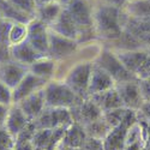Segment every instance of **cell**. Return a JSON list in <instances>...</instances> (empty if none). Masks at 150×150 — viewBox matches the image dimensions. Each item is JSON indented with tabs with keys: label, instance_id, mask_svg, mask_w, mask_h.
Listing matches in <instances>:
<instances>
[{
	"label": "cell",
	"instance_id": "4316f807",
	"mask_svg": "<svg viewBox=\"0 0 150 150\" xmlns=\"http://www.w3.org/2000/svg\"><path fill=\"white\" fill-rule=\"evenodd\" d=\"M36 130L34 121H30L28 126L15 138V150H34L33 138Z\"/></svg>",
	"mask_w": 150,
	"mask_h": 150
},
{
	"label": "cell",
	"instance_id": "f1b7e54d",
	"mask_svg": "<svg viewBox=\"0 0 150 150\" xmlns=\"http://www.w3.org/2000/svg\"><path fill=\"white\" fill-rule=\"evenodd\" d=\"M122 150H143L142 127L138 121L130 129Z\"/></svg>",
	"mask_w": 150,
	"mask_h": 150
},
{
	"label": "cell",
	"instance_id": "3957f363",
	"mask_svg": "<svg viewBox=\"0 0 150 150\" xmlns=\"http://www.w3.org/2000/svg\"><path fill=\"white\" fill-rule=\"evenodd\" d=\"M93 64L90 61H82L74 65L66 74L65 79L62 81L69 88L81 98L88 97V88L91 76Z\"/></svg>",
	"mask_w": 150,
	"mask_h": 150
},
{
	"label": "cell",
	"instance_id": "1f68e13d",
	"mask_svg": "<svg viewBox=\"0 0 150 150\" xmlns=\"http://www.w3.org/2000/svg\"><path fill=\"white\" fill-rule=\"evenodd\" d=\"M8 1L15 7H17L19 11L24 12L25 15L31 17L33 19L35 18L36 8H37L36 4H35V0H8Z\"/></svg>",
	"mask_w": 150,
	"mask_h": 150
},
{
	"label": "cell",
	"instance_id": "f35d334b",
	"mask_svg": "<svg viewBox=\"0 0 150 150\" xmlns=\"http://www.w3.org/2000/svg\"><path fill=\"white\" fill-rule=\"evenodd\" d=\"M138 84L144 102H150V77L145 79H139Z\"/></svg>",
	"mask_w": 150,
	"mask_h": 150
},
{
	"label": "cell",
	"instance_id": "7bdbcfd3",
	"mask_svg": "<svg viewBox=\"0 0 150 150\" xmlns=\"http://www.w3.org/2000/svg\"><path fill=\"white\" fill-rule=\"evenodd\" d=\"M53 1H57V0H35V4H36V7H40V6H42V5L53 3Z\"/></svg>",
	"mask_w": 150,
	"mask_h": 150
},
{
	"label": "cell",
	"instance_id": "2e32d148",
	"mask_svg": "<svg viewBox=\"0 0 150 150\" xmlns=\"http://www.w3.org/2000/svg\"><path fill=\"white\" fill-rule=\"evenodd\" d=\"M115 85L117 84L114 79L106 71H103L101 67H98L96 64H93L91 76H90L89 88H88V97L100 93H103L112 88H115Z\"/></svg>",
	"mask_w": 150,
	"mask_h": 150
},
{
	"label": "cell",
	"instance_id": "7c38bea8",
	"mask_svg": "<svg viewBox=\"0 0 150 150\" xmlns=\"http://www.w3.org/2000/svg\"><path fill=\"white\" fill-rule=\"evenodd\" d=\"M67 127H60V129H41L36 130L34 138H33V145L34 150H55L62 138Z\"/></svg>",
	"mask_w": 150,
	"mask_h": 150
},
{
	"label": "cell",
	"instance_id": "ee69618b",
	"mask_svg": "<svg viewBox=\"0 0 150 150\" xmlns=\"http://www.w3.org/2000/svg\"><path fill=\"white\" fill-rule=\"evenodd\" d=\"M55 150H70V149H67V148H64V146H61V145H59Z\"/></svg>",
	"mask_w": 150,
	"mask_h": 150
},
{
	"label": "cell",
	"instance_id": "d4e9b609",
	"mask_svg": "<svg viewBox=\"0 0 150 150\" xmlns=\"http://www.w3.org/2000/svg\"><path fill=\"white\" fill-rule=\"evenodd\" d=\"M62 8H64V6L60 5L58 1H53V3L42 5V6L36 8L35 18L41 21L42 23H45L46 25L49 28L57 21V18L61 13Z\"/></svg>",
	"mask_w": 150,
	"mask_h": 150
},
{
	"label": "cell",
	"instance_id": "484cf974",
	"mask_svg": "<svg viewBox=\"0 0 150 150\" xmlns=\"http://www.w3.org/2000/svg\"><path fill=\"white\" fill-rule=\"evenodd\" d=\"M0 11H1L3 18L6 21H10L12 23H19V24H28L33 21L31 17L25 15L24 12L19 11L17 7H15L8 0H0Z\"/></svg>",
	"mask_w": 150,
	"mask_h": 150
},
{
	"label": "cell",
	"instance_id": "9a60e30c",
	"mask_svg": "<svg viewBox=\"0 0 150 150\" xmlns=\"http://www.w3.org/2000/svg\"><path fill=\"white\" fill-rule=\"evenodd\" d=\"M49 30L54 31L58 35L67 37V39L76 40L77 42H78V37H79V33H81L77 24L74 23V21L72 19V17L70 16V13L65 7L62 8L61 13L57 18V21L49 27Z\"/></svg>",
	"mask_w": 150,
	"mask_h": 150
},
{
	"label": "cell",
	"instance_id": "30bf717a",
	"mask_svg": "<svg viewBox=\"0 0 150 150\" xmlns=\"http://www.w3.org/2000/svg\"><path fill=\"white\" fill-rule=\"evenodd\" d=\"M70 112H71L73 122H77V124L82 125L83 127L94 122V121H96V120H98L103 115L102 110L98 108V106L90 97H86V98L82 100L78 105L70 108Z\"/></svg>",
	"mask_w": 150,
	"mask_h": 150
},
{
	"label": "cell",
	"instance_id": "603a6c76",
	"mask_svg": "<svg viewBox=\"0 0 150 150\" xmlns=\"http://www.w3.org/2000/svg\"><path fill=\"white\" fill-rule=\"evenodd\" d=\"M125 16L133 19L145 21L150 18V0H127L122 7Z\"/></svg>",
	"mask_w": 150,
	"mask_h": 150
},
{
	"label": "cell",
	"instance_id": "44dd1931",
	"mask_svg": "<svg viewBox=\"0 0 150 150\" xmlns=\"http://www.w3.org/2000/svg\"><path fill=\"white\" fill-rule=\"evenodd\" d=\"M86 133L82 125L77 122H72L70 126L66 129L64 138H62L60 145L67 148L70 150H77L81 149L86 139Z\"/></svg>",
	"mask_w": 150,
	"mask_h": 150
},
{
	"label": "cell",
	"instance_id": "52a82bcc",
	"mask_svg": "<svg viewBox=\"0 0 150 150\" xmlns=\"http://www.w3.org/2000/svg\"><path fill=\"white\" fill-rule=\"evenodd\" d=\"M78 48V42L67 37L55 34L49 30L48 34V57L53 60H64L76 53Z\"/></svg>",
	"mask_w": 150,
	"mask_h": 150
},
{
	"label": "cell",
	"instance_id": "e0dca14e",
	"mask_svg": "<svg viewBox=\"0 0 150 150\" xmlns=\"http://www.w3.org/2000/svg\"><path fill=\"white\" fill-rule=\"evenodd\" d=\"M17 106L23 110V113L27 115V118L30 121L36 120L41 115L43 109L46 108L43 89L36 91V93L31 94L30 96L22 100L19 103H17Z\"/></svg>",
	"mask_w": 150,
	"mask_h": 150
},
{
	"label": "cell",
	"instance_id": "74e56055",
	"mask_svg": "<svg viewBox=\"0 0 150 150\" xmlns=\"http://www.w3.org/2000/svg\"><path fill=\"white\" fill-rule=\"evenodd\" d=\"M150 77V53L148 55V58L145 59V61L142 64V66L139 67V70L136 73V78L137 79H145Z\"/></svg>",
	"mask_w": 150,
	"mask_h": 150
},
{
	"label": "cell",
	"instance_id": "d6986e66",
	"mask_svg": "<svg viewBox=\"0 0 150 150\" xmlns=\"http://www.w3.org/2000/svg\"><path fill=\"white\" fill-rule=\"evenodd\" d=\"M10 52H11L12 60L18 62L21 65L27 66L28 69L35 61L43 58L41 54L37 53L27 41H23L17 45H12L10 47Z\"/></svg>",
	"mask_w": 150,
	"mask_h": 150
},
{
	"label": "cell",
	"instance_id": "9c48e42d",
	"mask_svg": "<svg viewBox=\"0 0 150 150\" xmlns=\"http://www.w3.org/2000/svg\"><path fill=\"white\" fill-rule=\"evenodd\" d=\"M27 42L41 54L42 57H48V34L49 28L41 21L34 18L27 25Z\"/></svg>",
	"mask_w": 150,
	"mask_h": 150
},
{
	"label": "cell",
	"instance_id": "836d02e7",
	"mask_svg": "<svg viewBox=\"0 0 150 150\" xmlns=\"http://www.w3.org/2000/svg\"><path fill=\"white\" fill-rule=\"evenodd\" d=\"M15 149V137L5 127L0 129V150Z\"/></svg>",
	"mask_w": 150,
	"mask_h": 150
},
{
	"label": "cell",
	"instance_id": "8fae6325",
	"mask_svg": "<svg viewBox=\"0 0 150 150\" xmlns=\"http://www.w3.org/2000/svg\"><path fill=\"white\" fill-rule=\"evenodd\" d=\"M115 88L120 95L122 106L125 108L131 109V110H136V112L139 110V108L144 103V100H143V96L141 94L138 79L117 84Z\"/></svg>",
	"mask_w": 150,
	"mask_h": 150
},
{
	"label": "cell",
	"instance_id": "8d00e7d4",
	"mask_svg": "<svg viewBox=\"0 0 150 150\" xmlns=\"http://www.w3.org/2000/svg\"><path fill=\"white\" fill-rule=\"evenodd\" d=\"M79 150H105L103 148V141L91 138V137H86V139L82 148Z\"/></svg>",
	"mask_w": 150,
	"mask_h": 150
},
{
	"label": "cell",
	"instance_id": "60d3db41",
	"mask_svg": "<svg viewBox=\"0 0 150 150\" xmlns=\"http://www.w3.org/2000/svg\"><path fill=\"white\" fill-rule=\"evenodd\" d=\"M137 115L139 118H143L148 121H150V102H144L139 110L137 112Z\"/></svg>",
	"mask_w": 150,
	"mask_h": 150
},
{
	"label": "cell",
	"instance_id": "e575fe53",
	"mask_svg": "<svg viewBox=\"0 0 150 150\" xmlns=\"http://www.w3.org/2000/svg\"><path fill=\"white\" fill-rule=\"evenodd\" d=\"M137 121L139 122L142 127V136H143V150H150V121L139 118L137 115Z\"/></svg>",
	"mask_w": 150,
	"mask_h": 150
},
{
	"label": "cell",
	"instance_id": "f6af8a7d",
	"mask_svg": "<svg viewBox=\"0 0 150 150\" xmlns=\"http://www.w3.org/2000/svg\"><path fill=\"white\" fill-rule=\"evenodd\" d=\"M1 19H4V18H3V15H1V11H0V21Z\"/></svg>",
	"mask_w": 150,
	"mask_h": 150
},
{
	"label": "cell",
	"instance_id": "277c9868",
	"mask_svg": "<svg viewBox=\"0 0 150 150\" xmlns=\"http://www.w3.org/2000/svg\"><path fill=\"white\" fill-rule=\"evenodd\" d=\"M94 64H96L98 67L106 71L114 79L115 84L137 79L131 72H129L124 67V65L120 62V60L112 49H102V52L97 55Z\"/></svg>",
	"mask_w": 150,
	"mask_h": 150
},
{
	"label": "cell",
	"instance_id": "bcb514c9",
	"mask_svg": "<svg viewBox=\"0 0 150 150\" xmlns=\"http://www.w3.org/2000/svg\"><path fill=\"white\" fill-rule=\"evenodd\" d=\"M11 150H15V149H11Z\"/></svg>",
	"mask_w": 150,
	"mask_h": 150
},
{
	"label": "cell",
	"instance_id": "d590c367",
	"mask_svg": "<svg viewBox=\"0 0 150 150\" xmlns=\"http://www.w3.org/2000/svg\"><path fill=\"white\" fill-rule=\"evenodd\" d=\"M0 105L3 106H12L13 105V97H12V89L8 88L6 84L0 82Z\"/></svg>",
	"mask_w": 150,
	"mask_h": 150
},
{
	"label": "cell",
	"instance_id": "b9f144b4",
	"mask_svg": "<svg viewBox=\"0 0 150 150\" xmlns=\"http://www.w3.org/2000/svg\"><path fill=\"white\" fill-rule=\"evenodd\" d=\"M10 107L0 105V129L5 127V122H6V119H7V114H8Z\"/></svg>",
	"mask_w": 150,
	"mask_h": 150
},
{
	"label": "cell",
	"instance_id": "7a4b0ae2",
	"mask_svg": "<svg viewBox=\"0 0 150 150\" xmlns=\"http://www.w3.org/2000/svg\"><path fill=\"white\" fill-rule=\"evenodd\" d=\"M45 103L49 108H72L82 100L74 94L64 82L49 81L43 88Z\"/></svg>",
	"mask_w": 150,
	"mask_h": 150
},
{
	"label": "cell",
	"instance_id": "ab89813d",
	"mask_svg": "<svg viewBox=\"0 0 150 150\" xmlns=\"http://www.w3.org/2000/svg\"><path fill=\"white\" fill-rule=\"evenodd\" d=\"M126 1L127 0H97V3H100V4H103L107 6H113V7L120 8V10H122Z\"/></svg>",
	"mask_w": 150,
	"mask_h": 150
},
{
	"label": "cell",
	"instance_id": "4dcf8cb0",
	"mask_svg": "<svg viewBox=\"0 0 150 150\" xmlns=\"http://www.w3.org/2000/svg\"><path fill=\"white\" fill-rule=\"evenodd\" d=\"M27 25L25 24H19V23H13V25L11 28L10 31V43L12 45H17L23 41L27 40Z\"/></svg>",
	"mask_w": 150,
	"mask_h": 150
},
{
	"label": "cell",
	"instance_id": "f546056e",
	"mask_svg": "<svg viewBox=\"0 0 150 150\" xmlns=\"http://www.w3.org/2000/svg\"><path fill=\"white\" fill-rule=\"evenodd\" d=\"M129 110L130 109L125 108V107L117 108V109H113V110H109V112H106V113H103V118L109 124V126L113 129V127L118 126V125L125 119V117H126Z\"/></svg>",
	"mask_w": 150,
	"mask_h": 150
},
{
	"label": "cell",
	"instance_id": "d6a6232c",
	"mask_svg": "<svg viewBox=\"0 0 150 150\" xmlns=\"http://www.w3.org/2000/svg\"><path fill=\"white\" fill-rule=\"evenodd\" d=\"M13 23L1 19L0 21V46H11L10 43V31Z\"/></svg>",
	"mask_w": 150,
	"mask_h": 150
},
{
	"label": "cell",
	"instance_id": "5bb4252c",
	"mask_svg": "<svg viewBox=\"0 0 150 150\" xmlns=\"http://www.w3.org/2000/svg\"><path fill=\"white\" fill-rule=\"evenodd\" d=\"M28 72L29 69L27 66L21 65L13 60L8 61L6 64L0 65V82H3L13 90Z\"/></svg>",
	"mask_w": 150,
	"mask_h": 150
},
{
	"label": "cell",
	"instance_id": "8992f818",
	"mask_svg": "<svg viewBox=\"0 0 150 150\" xmlns=\"http://www.w3.org/2000/svg\"><path fill=\"white\" fill-rule=\"evenodd\" d=\"M136 122H137V112L130 109L125 119L118 126L112 129L108 136L103 139L105 150H122L127 133Z\"/></svg>",
	"mask_w": 150,
	"mask_h": 150
},
{
	"label": "cell",
	"instance_id": "7402d4cb",
	"mask_svg": "<svg viewBox=\"0 0 150 150\" xmlns=\"http://www.w3.org/2000/svg\"><path fill=\"white\" fill-rule=\"evenodd\" d=\"M90 98L98 106V108L102 110V113L124 107L117 88H112L103 93L93 95V96H90Z\"/></svg>",
	"mask_w": 150,
	"mask_h": 150
},
{
	"label": "cell",
	"instance_id": "ac0fdd59",
	"mask_svg": "<svg viewBox=\"0 0 150 150\" xmlns=\"http://www.w3.org/2000/svg\"><path fill=\"white\" fill-rule=\"evenodd\" d=\"M120 62L129 72L136 77L137 71L148 58L150 49H134V51H113Z\"/></svg>",
	"mask_w": 150,
	"mask_h": 150
},
{
	"label": "cell",
	"instance_id": "ba28073f",
	"mask_svg": "<svg viewBox=\"0 0 150 150\" xmlns=\"http://www.w3.org/2000/svg\"><path fill=\"white\" fill-rule=\"evenodd\" d=\"M93 7L94 6L89 3V0H72L67 6H65L81 33L93 30Z\"/></svg>",
	"mask_w": 150,
	"mask_h": 150
},
{
	"label": "cell",
	"instance_id": "83f0119b",
	"mask_svg": "<svg viewBox=\"0 0 150 150\" xmlns=\"http://www.w3.org/2000/svg\"><path fill=\"white\" fill-rule=\"evenodd\" d=\"M84 130H85V133H86L88 137L103 141L108 136V133L110 132L112 127L109 126V124L105 120V118L102 115V118H100L98 120H96V121H94V122H91L89 125H86V126H84Z\"/></svg>",
	"mask_w": 150,
	"mask_h": 150
},
{
	"label": "cell",
	"instance_id": "5b68a950",
	"mask_svg": "<svg viewBox=\"0 0 150 150\" xmlns=\"http://www.w3.org/2000/svg\"><path fill=\"white\" fill-rule=\"evenodd\" d=\"M73 122L69 108H49L46 107L41 115L34 120L37 130L41 129H60L69 127Z\"/></svg>",
	"mask_w": 150,
	"mask_h": 150
},
{
	"label": "cell",
	"instance_id": "cb8c5ba5",
	"mask_svg": "<svg viewBox=\"0 0 150 150\" xmlns=\"http://www.w3.org/2000/svg\"><path fill=\"white\" fill-rule=\"evenodd\" d=\"M55 71H57V61L49 57H43L29 66V72L46 81H52V78L55 74Z\"/></svg>",
	"mask_w": 150,
	"mask_h": 150
},
{
	"label": "cell",
	"instance_id": "ffe728a7",
	"mask_svg": "<svg viewBox=\"0 0 150 150\" xmlns=\"http://www.w3.org/2000/svg\"><path fill=\"white\" fill-rule=\"evenodd\" d=\"M29 122H30V120L27 118V115L23 113V110L17 105H12L10 107L7 119L5 122V129L13 136L15 138L28 126Z\"/></svg>",
	"mask_w": 150,
	"mask_h": 150
},
{
	"label": "cell",
	"instance_id": "4fadbf2b",
	"mask_svg": "<svg viewBox=\"0 0 150 150\" xmlns=\"http://www.w3.org/2000/svg\"><path fill=\"white\" fill-rule=\"evenodd\" d=\"M48 82L49 81H46L43 78L37 77V76H35V74L31 73V72H28L25 74V77L22 79V82L16 86L13 90H12L13 105L19 103L22 100H24L25 97L30 96L31 94L43 89Z\"/></svg>",
	"mask_w": 150,
	"mask_h": 150
},
{
	"label": "cell",
	"instance_id": "6da1fadb",
	"mask_svg": "<svg viewBox=\"0 0 150 150\" xmlns=\"http://www.w3.org/2000/svg\"><path fill=\"white\" fill-rule=\"evenodd\" d=\"M93 30L105 41H117L124 31L122 10L96 3L93 7Z\"/></svg>",
	"mask_w": 150,
	"mask_h": 150
}]
</instances>
